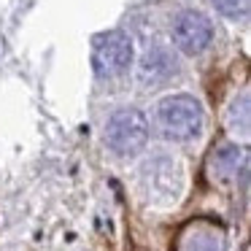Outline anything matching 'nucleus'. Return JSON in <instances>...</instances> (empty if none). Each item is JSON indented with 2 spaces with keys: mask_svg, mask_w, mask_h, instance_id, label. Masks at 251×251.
Returning a JSON list of instances; mask_svg holds the SVG:
<instances>
[{
  "mask_svg": "<svg viewBox=\"0 0 251 251\" xmlns=\"http://www.w3.org/2000/svg\"><path fill=\"white\" fill-rule=\"evenodd\" d=\"M173 44L184 54H202L213 44V25L200 11H181L173 19Z\"/></svg>",
  "mask_w": 251,
  "mask_h": 251,
  "instance_id": "4",
  "label": "nucleus"
},
{
  "mask_svg": "<svg viewBox=\"0 0 251 251\" xmlns=\"http://www.w3.org/2000/svg\"><path fill=\"white\" fill-rule=\"evenodd\" d=\"M149 141V119L138 108H119L108 116L105 143L116 157H132Z\"/></svg>",
  "mask_w": 251,
  "mask_h": 251,
  "instance_id": "2",
  "label": "nucleus"
},
{
  "mask_svg": "<svg viewBox=\"0 0 251 251\" xmlns=\"http://www.w3.org/2000/svg\"><path fill=\"white\" fill-rule=\"evenodd\" d=\"M176 251H224V227L213 219H189L176 235Z\"/></svg>",
  "mask_w": 251,
  "mask_h": 251,
  "instance_id": "5",
  "label": "nucleus"
},
{
  "mask_svg": "<svg viewBox=\"0 0 251 251\" xmlns=\"http://www.w3.org/2000/svg\"><path fill=\"white\" fill-rule=\"evenodd\" d=\"M157 127L168 141H192L205 127L202 105L189 95H170L157 105Z\"/></svg>",
  "mask_w": 251,
  "mask_h": 251,
  "instance_id": "1",
  "label": "nucleus"
},
{
  "mask_svg": "<svg viewBox=\"0 0 251 251\" xmlns=\"http://www.w3.org/2000/svg\"><path fill=\"white\" fill-rule=\"evenodd\" d=\"M213 6L222 17L232 19V22H246L251 11V0H213Z\"/></svg>",
  "mask_w": 251,
  "mask_h": 251,
  "instance_id": "9",
  "label": "nucleus"
},
{
  "mask_svg": "<svg viewBox=\"0 0 251 251\" xmlns=\"http://www.w3.org/2000/svg\"><path fill=\"white\" fill-rule=\"evenodd\" d=\"M227 127L232 132H240V135H249V92L240 95V100L235 98L232 105H229L227 114Z\"/></svg>",
  "mask_w": 251,
  "mask_h": 251,
  "instance_id": "8",
  "label": "nucleus"
},
{
  "mask_svg": "<svg viewBox=\"0 0 251 251\" xmlns=\"http://www.w3.org/2000/svg\"><path fill=\"white\" fill-rule=\"evenodd\" d=\"M173 73H176V60L170 57L168 49L154 46V49L143 51L141 65H138V81L143 87H157V84L168 81Z\"/></svg>",
  "mask_w": 251,
  "mask_h": 251,
  "instance_id": "7",
  "label": "nucleus"
},
{
  "mask_svg": "<svg viewBox=\"0 0 251 251\" xmlns=\"http://www.w3.org/2000/svg\"><path fill=\"white\" fill-rule=\"evenodd\" d=\"M132 65V41L122 30H108L92 38V68L100 78H116Z\"/></svg>",
  "mask_w": 251,
  "mask_h": 251,
  "instance_id": "3",
  "label": "nucleus"
},
{
  "mask_svg": "<svg viewBox=\"0 0 251 251\" xmlns=\"http://www.w3.org/2000/svg\"><path fill=\"white\" fill-rule=\"evenodd\" d=\"M243 159V151L232 143H216L205 159V176L211 184H229L238 173V165Z\"/></svg>",
  "mask_w": 251,
  "mask_h": 251,
  "instance_id": "6",
  "label": "nucleus"
}]
</instances>
